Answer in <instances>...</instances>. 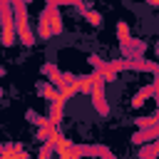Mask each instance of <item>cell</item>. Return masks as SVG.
Returning a JSON list of instances; mask_svg holds the SVG:
<instances>
[{"label":"cell","mask_w":159,"mask_h":159,"mask_svg":"<svg viewBox=\"0 0 159 159\" xmlns=\"http://www.w3.org/2000/svg\"><path fill=\"white\" fill-rule=\"evenodd\" d=\"M60 32H62V17H60V12H57V5H55V2H47L45 12H42L40 20H37V37L50 40V37H55V35H60Z\"/></svg>","instance_id":"cell-1"},{"label":"cell","mask_w":159,"mask_h":159,"mask_svg":"<svg viewBox=\"0 0 159 159\" xmlns=\"http://www.w3.org/2000/svg\"><path fill=\"white\" fill-rule=\"evenodd\" d=\"M12 12H15L17 40H20L25 47H32V45L37 42V35L32 32V27H30V20H27V5H25V2H12Z\"/></svg>","instance_id":"cell-2"},{"label":"cell","mask_w":159,"mask_h":159,"mask_svg":"<svg viewBox=\"0 0 159 159\" xmlns=\"http://www.w3.org/2000/svg\"><path fill=\"white\" fill-rule=\"evenodd\" d=\"M0 15H2V20H0V25H2V45L10 47V45H15V40H17V27H15L12 2L2 0V2H0Z\"/></svg>","instance_id":"cell-3"},{"label":"cell","mask_w":159,"mask_h":159,"mask_svg":"<svg viewBox=\"0 0 159 159\" xmlns=\"http://www.w3.org/2000/svg\"><path fill=\"white\" fill-rule=\"evenodd\" d=\"M92 104H94V109H97L102 117L109 114V104H107V99H104V77H102V72H99L97 87H94V92H92Z\"/></svg>","instance_id":"cell-4"},{"label":"cell","mask_w":159,"mask_h":159,"mask_svg":"<svg viewBox=\"0 0 159 159\" xmlns=\"http://www.w3.org/2000/svg\"><path fill=\"white\" fill-rule=\"evenodd\" d=\"M37 92H40V94H42V97H45L50 104H52L55 99H60V94H62V92H60V89H57L52 82H37Z\"/></svg>","instance_id":"cell-5"},{"label":"cell","mask_w":159,"mask_h":159,"mask_svg":"<svg viewBox=\"0 0 159 159\" xmlns=\"http://www.w3.org/2000/svg\"><path fill=\"white\" fill-rule=\"evenodd\" d=\"M65 102H67V99L60 94V99H55V102L50 104V122H52L55 127L62 122V114H65Z\"/></svg>","instance_id":"cell-6"},{"label":"cell","mask_w":159,"mask_h":159,"mask_svg":"<svg viewBox=\"0 0 159 159\" xmlns=\"http://www.w3.org/2000/svg\"><path fill=\"white\" fill-rule=\"evenodd\" d=\"M2 159H30L20 144H2Z\"/></svg>","instance_id":"cell-7"},{"label":"cell","mask_w":159,"mask_h":159,"mask_svg":"<svg viewBox=\"0 0 159 159\" xmlns=\"http://www.w3.org/2000/svg\"><path fill=\"white\" fill-rule=\"evenodd\" d=\"M117 37H119V42L124 45V52L129 50V45H132V35H129V25L124 22V20H119L117 22Z\"/></svg>","instance_id":"cell-8"},{"label":"cell","mask_w":159,"mask_h":159,"mask_svg":"<svg viewBox=\"0 0 159 159\" xmlns=\"http://www.w3.org/2000/svg\"><path fill=\"white\" fill-rule=\"evenodd\" d=\"M152 94H157V89H154V84H149V87H144V89H139V92L134 94V99H132V104H134V107H142V104L147 102V97H152Z\"/></svg>","instance_id":"cell-9"},{"label":"cell","mask_w":159,"mask_h":159,"mask_svg":"<svg viewBox=\"0 0 159 159\" xmlns=\"http://www.w3.org/2000/svg\"><path fill=\"white\" fill-rule=\"evenodd\" d=\"M27 119H30L32 124H37V127H47V124H50V117H40L35 109H27Z\"/></svg>","instance_id":"cell-10"},{"label":"cell","mask_w":159,"mask_h":159,"mask_svg":"<svg viewBox=\"0 0 159 159\" xmlns=\"http://www.w3.org/2000/svg\"><path fill=\"white\" fill-rule=\"evenodd\" d=\"M84 20H87V22H92V25H99V27H102V22H104V20H102V12L89 10V7L84 10Z\"/></svg>","instance_id":"cell-11"},{"label":"cell","mask_w":159,"mask_h":159,"mask_svg":"<svg viewBox=\"0 0 159 159\" xmlns=\"http://www.w3.org/2000/svg\"><path fill=\"white\" fill-rule=\"evenodd\" d=\"M87 62H89V65L94 67V72H102V70L107 67V62H104V60H102L99 55H89V60H87Z\"/></svg>","instance_id":"cell-12"},{"label":"cell","mask_w":159,"mask_h":159,"mask_svg":"<svg viewBox=\"0 0 159 159\" xmlns=\"http://www.w3.org/2000/svg\"><path fill=\"white\" fill-rule=\"evenodd\" d=\"M55 154V147L52 144H40V154H37V159H50Z\"/></svg>","instance_id":"cell-13"},{"label":"cell","mask_w":159,"mask_h":159,"mask_svg":"<svg viewBox=\"0 0 159 159\" xmlns=\"http://www.w3.org/2000/svg\"><path fill=\"white\" fill-rule=\"evenodd\" d=\"M102 77H104V82H114V77H117V70H114L112 65H107V67L102 70Z\"/></svg>","instance_id":"cell-14"},{"label":"cell","mask_w":159,"mask_h":159,"mask_svg":"<svg viewBox=\"0 0 159 159\" xmlns=\"http://www.w3.org/2000/svg\"><path fill=\"white\" fill-rule=\"evenodd\" d=\"M99 157H102V159H117V157H114V154H112V152H109L107 147L102 149V154H99Z\"/></svg>","instance_id":"cell-15"},{"label":"cell","mask_w":159,"mask_h":159,"mask_svg":"<svg viewBox=\"0 0 159 159\" xmlns=\"http://www.w3.org/2000/svg\"><path fill=\"white\" fill-rule=\"evenodd\" d=\"M154 89H157V94H159V72H154Z\"/></svg>","instance_id":"cell-16"}]
</instances>
